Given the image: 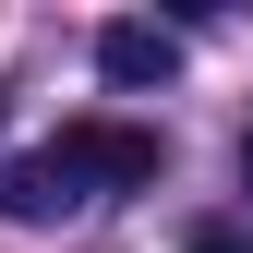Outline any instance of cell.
I'll list each match as a JSON object with an SVG mask.
<instances>
[{"mask_svg":"<svg viewBox=\"0 0 253 253\" xmlns=\"http://www.w3.org/2000/svg\"><path fill=\"white\" fill-rule=\"evenodd\" d=\"M60 169H73V181H97V193H145V181L157 169H169V145H157L145 133V121H60Z\"/></svg>","mask_w":253,"mask_h":253,"instance_id":"obj_1","label":"cell"},{"mask_svg":"<svg viewBox=\"0 0 253 253\" xmlns=\"http://www.w3.org/2000/svg\"><path fill=\"white\" fill-rule=\"evenodd\" d=\"M97 73L133 84V97L169 84V73H181V24H97Z\"/></svg>","mask_w":253,"mask_h":253,"instance_id":"obj_2","label":"cell"},{"mask_svg":"<svg viewBox=\"0 0 253 253\" xmlns=\"http://www.w3.org/2000/svg\"><path fill=\"white\" fill-rule=\"evenodd\" d=\"M60 205H84V181L60 169V157H0V217H12V229H48Z\"/></svg>","mask_w":253,"mask_h":253,"instance_id":"obj_3","label":"cell"},{"mask_svg":"<svg viewBox=\"0 0 253 253\" xmlns=\"http://www.w3.org/2000/svg\"><path fill=\"white\" fill-rule=\"evenodd\" d=\"M181 253H253L241 229H193V241H181Z\"/></svg>","mask_w":253,"mask_h":253,"instance_id":"obj_4","label":"cell"},{"mask_svg":"<svg viewBox=\"0 0 253 253\" xmlns=\"http://www.w3.org/2000/svg\"><path fill=\"white\" fill-rule=\"evenodd\" d=\"M241 181H253V133H241Z\"/></svg>","mask_w":253,"mask_h":253,"instance_id":"obj_5","label":"cell"}]
</instances>
